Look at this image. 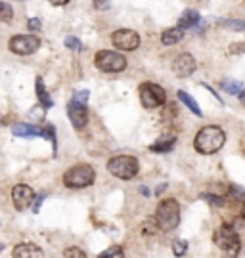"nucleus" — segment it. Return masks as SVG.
I'll list each match as a JSON object with an SVG mask.
<instances>
[{
	"label": "nucleus",
	"mask_w": 245,
	"mask_h": 258,
	"mask_svg": "<svg viewBox=\"0 0 245 258\" xmlns=\"http://www.w3.org/2000/svg\"><path fill=\"white\" fill-rule=\"evenodd\" d=\"M14 18V10L10 8L6 2H2L0 0V21H4V23H10Z\"/></svg>",
	"instance_id": "4be33fe9"
},
{
	"label": "nucleus",
	"mask_w": 245,
	"mask_h": 258,
	"mask_svg": "<svg viewBox=\"0 0 245 258\" xmlns=\"http://www.w3.org/2000/svg\"><path fill=\"white\" fill-rule=\"evenodd\" d=\"M42 199H44V195H40V197H36L35 199V207H33V211L38 212V207H40V203H42Z\"/></svg>",
	"instance_id": "2f4dec72"
},
{
	"label": "nucleus",
	"mask_w": 245,
	"mask_h": 258,
	"mask_svg": "<svg viewBox=\"0 0 245 258\" xmlns=\"http://www.w3.org/2000/svg\"><path fill=\"white\" fill-rule=\"evenodd\" d=\"M222 88H224L228 94H239L241 92V83H236V81H226V83H222Z\"/></svg>",
	"instance_id": "393cba45"
},
{
	"label": "nucleus",
	"mask_w": 245,
	"mask_h": 258,
	"mask_svg": "<svg viewBox=\"0 0 245 258\" xmlns=\"http://www.w3.org/2000/svg\"><path fill=\"white\" fill-rule=\"evenodd\" d=\"M64 258H86V252L79 247H69V249H65Z\"/></svg>",
	"instance_id": "b1692460"
},
{
	"label": "nucleus",
	"mask_w": 245,
	"mask_h": 258,
	"mask_svg": "<svg viewBox=\"0 0 245 258\" xmlns=\"http://www.w3.org/2000/svg\"><path fill=\"white\" fill-rule=\"evenodd\" d=\"M224 140H226L224 130L213 124V126H205L198 132V136L193 140V148L203 155H213L224 146Z\"/></svg>",
	"instance_id": "f257e3e1"
},
{
	"label": "nucleus",
	"mask_w": 245,
	"mask_h": 258,
	"mask_svg": "<svg viewBox=\"0 0 245 258\" xmlns=\"http://www.w3.org/2000/svg\"><path fill=\"white\" fill-rule=\"evenodd\" d=\"M142 230H144L145 235H155V233H157V230H161V228H159L157 220H148V222H144Z\"/></svg>",
	"instance_id": "5701e85b"
},
{
	"label": "nucleus",
	"mask_w": 245,
	"mask_h": 258,
	"mask_svg": "<svg viewBox=\"0 0 245 258\" xmlns=\"http://www.w3.org/2000/svg\"><path fill=\"white\" fill-rule=\"evenodd\" d=\"M50 4H54V6H64V4H67L69 0H48Z\"/></svg>",
	"instance_id": "473e14b6"
},
{
	"label": "nucleus",
	"mask_w": 245,
	"mask_h": 258,
	"mask_svg": "<svg viewBox=\"0 0 245 258\" xmlns=\"http://www.w3.org/2000/svg\"><path fill=\"white\" fill-rule=\"evenodd\" d=\"M186 249H188V243H186V241L176 239L173 243V252L176 254V256H182V254L186 252Z\"/></svg>",
	"instance_id": "a878e982"
},
{
	"label": "nucleus",
	"mask_w": 245,
	"mask_h": 258,
	"mask_svg": "<svg viewBox=\"0 0 245 258\" xmlns=\"http://www.w3.org/2000/svg\"><path fill=\"white\" fill-rule=\"evenodd\" d=\"M200 12H195V10H186L184 14H182V18L178 19V27L180 29H191L195 27L198 23H200Z\"/></svg>",
	"instance_id": "dca6fc26"
},
{
	"label": "nucleus",
	"mask_w": 245,
	"mask_h": 258,
	"mask_svg": "<svg viewBox=\"0 0 245 258\" xmlns=\"http://www.w3.org/2000/svg\"><path fill=\"white\" fill-rule=\"evenodd\" d=\"M230 191H234V199H243L245 197V191L241 187H237V185H230Z\"/></svg>",
	"instance_id": "c85d7f7f"
},
{
	"label": "nucleus",
	"mask_w": 245,
	"mask_h": 258,
	"mask_svg": "<svg viewBox=\"0 0 245 258\" xmlns=\"http://www.w3.org/2000/svg\"><path fill=\"white\" fill-rule=\"evenodd\" d=\"M36 96H38V102H40V105H42L44 109H50V107L54 105L52 98H50V94L46 92L44 83H42V79H40V77L36 79Z\"/></svg>",
	"instance_id": "a211bd4d"
},
{
	"label": "nucleus",
	"mask_w": 245,
	"mask_h": 258,
	"mask_svg": "<svg viewBox=\"0 0 245 258\" xmlns=\"http://www.w3.org/2000/svg\"><path fill=\"white\" fill-rule=\"evenodd\" d=\"M12 132L19 136V138H33V136H42V128H36L33 124H27V122H18L14 124Z\"/></svg>",
	"instance_id": "2eb2a0df"
},
{
	"label": "nucleus",
	"mask_w": 245,
	"mask_h": 258,
	"mask_svg": "<svg viewBox=\"0 0 245 258\" xmlns=\"http://www.w3.org/2000/svg\"><path fill=\"white\" fill-rule=\"evenodd\" d=\"M111 40H113V46L119 48V50H125V52H132V50H136L140 46L138 33L130 31V29H119V31H115Z\"/></svg>",
	"instance_id": "1a4fd4ad"
},
{
	"label": "nucleus",
	"mask_w": 245,
	"mask_h": 258,
	"mask_svg": "<svg viewBox=\"0 0 245 258\" xmlns=\"http://www.w3.org/2000/svg\"><path fill=\"white\" fill-rule=\"evenodd\" d=\"M174 142H176L174 136H171V134H163V136H159V138L150 146V151H154V153H167L169 149H173Z\"/></svg>",
	"instance_id": "4468645a"
},
{
	"label": "nucleus",
	"mask_w": 245,
	"mask_h": 258,
	"mask_svg": "<svg viewBox=\"0 0 245 258\" xmlns=\"http://www.w3.org/2000/svg\"><path fill=\"white\" fill-rule=\"evenodd\" d=\"M243 151H245V140H243Z\"/></svg>",
	"instance_id": "e433bc0d"
},
{
	"label": "nucleus",
	"mask_w": 245,
	"mask_h": 258,
	"mask_svg": "<svg viewBox=\"0 0 245 258\" xmlns=\"http://www.w3.org/2000/svg\"><path fill=\"white\" fill-rule=\"evenodd\" d=\"M65 46L67 48H71V50H81V40L79 38H75V37H67L65 38Z\"/></svg>",
	"instance_id": "bb28decb"
},
{
	"label": "nucleus",
	"mask_w": 245,
	"mask_h": 258,
	"mask_svg": "<svg viewBox=\"0 0 245 258\" xmlns=\"http://www.w3.org/2000/svg\"><path fill=\"white\" fill-rule=\"evenodd\" d=\"M94 178H96V172L90 165H77L71 166L64 174V184L67 187H73V189H81V187L90 185L94 182Z\"/></svg>",
	"instance_id": "7ed1b4c3"
},
{
	"label": "nucleus",
	"mask_w": 245,
	"mask_h": 258,
	"mask_svg": "<svg viewBox=\"0 0 245 258\" xmlns=\"http://www.w3.org/2000/svg\"><path fill=\"white\" fill-rule=\"evenodd\" d=\"M27 27H29V31H38L40 29V19H36V18H33V19H29V23H27Z\"/></svg>",
	"instance_id": "c756f323"
},
{
	"label": "nucleus",
	"mask_w": 245,
	"mask_h": 258,
	"mask_svg": "<svg viewBox=\"0 0 245 258\" xmlns=\"http://www.w3.org/2000/svg\"><path fill=\"white\" fill-rule=\"evenodd\" d=\"M178 98H180V102L184 103V105H186V107H188V109H190L193 115H198V117H201V115H203V113H201V109H200V105L195 103V100H193V98H191L188 92H184V90H178Z\"/></svg>",
	"instance_id": "6ab92c4d"
},
{
	"label": "nucleus",
	"mask_w": 245,
	"mask_h": 258,
	"mask_svg": "<svg viewBox=\"0 0 245 258\" xmlns=\"http://www.w3.org/2000/svg\"><path fill=\"white\" fill-rule=\"evenodd\" d=\"M12 258H44V250L33 243H21L14 249Z\"/></svg>",
	"instance_id": "ddd939ff"
},
{
	"label": "nucleus",
	"mask_w": 245,
	"mask_h": 258,
	"mask_svg": "<svg viewBox=\"0 0 245 258\" xmlns=\"http://www.w3.org/2000/svg\"><path fill=\"white\" fill-rule=\"evenodd\" d=\"M182 37H184V31H182L180 27L167 29V31H163V35H161V42H163V44H167V46H171V44L180 42Z\"/></svg>",
	"instance_id": "f3484780"
},
{
	"label": "nucleus",
	"mask_w": 245,
	"mask_h": 258,
	"mask_svg": "<svg viewBox=\"0 0 245 258\" xmlns=\"http://www.w3.org/2000/svg\"><path fill=\"white\" fill-rule=\"evenodd\" d=\"M218 25L232 29V31H245V21H241V19H220Z\"/></svg>",
	"instance_id": "aec40b11"
},
{
	"label": "nucleus",
	"mask_w": 245,
	"mask_h": 258,
	"mask_svg": "<svg viewBox=\"0 0 245 258\" xmlns=\"http://www.w3.org/2000/svg\"><path fill=\"white\" fill-rule=\"evenodd\" d=\"M195 59H193V55L190 54H180L174 57L173 61V71L176 77H180V79H186V77H190L193 71H195Z\"/></svg>",
	"instance_id": "f8f14e48"
},
{
	"label": "nucleus",
	"mask_w": 245,
	"mask_h": 258,
	"mask_svg": "<svg viewBox=\"0 0 245 258\" xmlns=\"http://www.w3.org/2000/svg\"><path fill=\"white\" fill-rule=\"evenodd\" d=\"M213 241H215V245H217L218 249L224 250L230 258L237 256V252H239V237H237V233L232 230L230 226L222 224V226L215 231Z\"/></svg>",
	"instance_id": "39448f33"
},
{
	"label": "nucleus",
	"mask_w": 245,
	"mask_h": 258,
	"mask_svg": "<svg viewBox=\"0 0 245 258\" xmlns=\"http://www.w3.org/2000/svg\"><path fill=\"white\" fill-rule=\"evenodd\" d=\"M67 115L71 119L73 126L75 128H84L86 122H88V111H86V103H81L77 100H71L69 105H67Z\"/></svg>",
	"instance_id": "9b49d317"
},
{
	"label": "nucleus",
	"mask_w": 245,
	"mask_h": 258,
	"mask_svg": "<svg viewBox=\"0 0 245 258\" xmlns=\"http://www.w3.org/2000/svg\"><path fill=\"white\" fill-rule=\"evenodd\" d=\"M73 100H77V102H81V103H86V100H88V90H79V92L73 96Z\"/></svg>",
	"instance_id": "cd10ccee"
},
{
	"label": "nucleus",
	"mask_w": 245,
	"mask_h": 258,
	"mask_svg": "<svg viewBox=\"0 0 245 258\" xmlns=\"http://www.w3.org/2000/svg\"><path fill=\"white\" fill-rule=\"evenodd\" d=\"M12 201H14V207L18 211H25L31 207V203L35 201V191L25 184H18L14 189H12Z\"/></svg>",
	"instance_id": "9d476101"
},
{
	"label": "nucleus",
	"mask_w": 245,
	"mask_h": 258,
	"mask_svg": "<svg viewBox=\"0 0 245 258\" xmlns=\"http://www.w3.org/2000/svg\"><path fill=\"white\" fill-rule=\"evenodd\" d=\"M96 67L104 73H119L127 67V59L117 52H109V50H100L96 54Z\"/></svg>",
	"instance_id": "423d86ee"
},
{
	"label": "nucleus",
	"mask_w": 245,
	"mask_h": 258,
	"mask_svg": "<svg viewBox=\"0 0 245 258\" xmlns=\"http://www.w3.org/2000/svg\"><path fill=\"white\" fill-rule=\"evenodd\" d=\"M98 258H125V250H123V247H119V245H113L108 250H104Z\"/></svg>",
	"instance_id": "412c9836"
},
{
	"label": "nucleus",
	"mask_w": 245,
	"mask_h": 258,
	"mask_svg": "<svg viewBox=\"0 0 245 258\" xmlns=\"http://www.w3.org/2000/svg\"><path fill=\"white\" fill-rule=\"evenodd\" d=\"M138 159L130 155H117L108 163V170L121 180H132L138 174Z\"/></svg>",
	"instance_id": "20e7f679"
},
{
	"label": "nucleus",
	"mask_w": 245,
	"mask_h": 258,
	"mask_svg": "<svg viewBox=\"0 0 245 258\" xmlns=\"http://www.w3.org/2000/svg\"><path fill=\"white\" fill-rule=\"evenodd\" d=\"M40 46V40L35 35H16L10 40V50L18 55H29L36 52Z\"/></svg>",
	"instance_id": "6e6552de"
},
{
	"label": "nucleus",
	"mask_w": 245,
	"mask_h": 258,
	"mask_svg": "<svg viewBox=\"0 0 245 258\" xmlns=\"http://www.w3.org/2000/svg\"><path fill=\"white\" fill-rule=\"evenodd\" d=\"M138 92H140V102H142L145 109H155V107H159V105H163L167 102V94H165V90L159 84L144 83Z\"/></svg>",
	"instance_id": "0eeeda50"
},
{
	"label": "nucleus",
	"mask_w": 245,
	"mask_h": 258,
	"mask_svg": "<svg viewBox=\"0 0 245 258\" xmlns=\"http://www.w3.org/2000/svg\"><path fill=\"white\" fill-rule=\"evenodd\" d=\"M155 220L163 231H173L180 224V205L174 199H165L157 207Z\"/></svg>",
	"instance_id": "f03ea898"
},
{
	"label": "nucleus",
	"mask_w": 245,
	"mask_h": 258,
	"mask_svg": "<svg viewBox=\"0 0 245 258\" xmlns=\"http://www.w3.org/2000/svg\"><path fill=\"white\" fill-rule=\"evenodd\" d=\"M241 214H243V218H245V205H243V211H241Z\"/></svg>",
	"instance_id": "f704fd0d"
},
{
	"label": "nucleus",
	"mask_w": 245,
	"mask_h": 258,
	"mask_svg": "<svg viewBox=\"0 0 245 258\" xmlns=\"http://www.w3.org/2000/svg\"><path fill=\"white\" fill-rule=\"evenodd\" d=\"M94 6H96V8H100V10H104V8H108L109 4H108V0H96V2H94Z\"/></svg>",
	"instance_id": "7c9ffc66"
},
{
	"label": "nucleus",
	"mask_w": 245,
	"mask_h": 258,
	"mask_svg": "<svg viewBox=\"0 0 245 258\" xmlns=\"http://www.w3.org/2000/svg\"><path fill=\"white\" fill-rule=\"evenodd\" d=\"M2 249H4V245H2V243H0V250H2Z\"/></svg>",
	"instance_id": "c9c22d12"
},
{
	"label": "nucleus",
	"mask_w": 245,
	"mask_h": 258,
	"mask_svg": "<svg viewBox=\"0 0 245 258\" xmlns=\"http://www.w3.org/2000/svg\"><path fill=\"white\" fill-rule=\"evenodd\" d=\"M19 2H23V0H19Z\"/></svg>",
	"instance_id": "4c0bfd02"
},
{
	"label": "nucleus",
	"mask_w": 245,
	"mask_h": 258,
	"mask_svg": "<svg viewBox=\"0 0 245 258\" xmlns=\"http://www.w3.org/2000/svg\"><path fill=\"white\" fill-rule=\"evenodd\" d=\"M239 100H241V102L245 103V88L241 90V92H239Z\"/></svg>",
	"instance_id": "72a5a7b5"
}]
</instances>
